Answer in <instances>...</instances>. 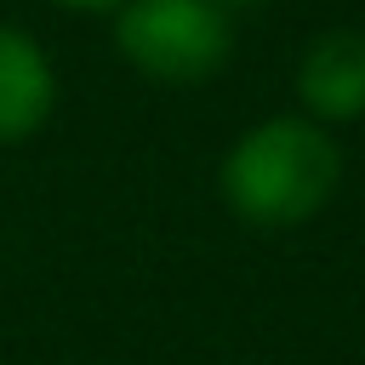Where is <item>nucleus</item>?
Segmentation results:
<instances>
[{
  "mask_svg": "<svg viewBox=\"0 0 365 365\" xmlns=\"http://www.w3.org/2000/svg\"><path fill=\"white\" fill-rule=\"evenodd\" d=\"M297 103L319 125L365 120V29H319L297 57Z\"/></svg>",
  "mask_w": 365,
  "mask_h": 365,
  "instance_id": "nucleus-3",
  "label": "nucleus"
},
{
  "mask_svg": "<svg viewBox=\"0 0 365 365\" xmlns=\"http://www.w3.org/2000/svg\"><path fill=\"white\" fill-rule=\"evenodd\" d=\"M46 6H63V11H86V17H97V11H114L120 0H46Z\"/></svg>",
  "mask_w": 365,
  "mask_h": 365,
  "instance_id": "nucleus-5",
  "label": "nucleus"
},
{
  "mask_svg": "<svg viewBox=\"0 0 365 365\" xmlns=\"http://www.w3.org/2000/svg\"><path fill=\"white\" fill-rule=\"evenodd\" d=\"M57 114V63L23 23H0V148L34 143Z\"/></svg>",
  "mask_w": 365,
  "mask_h": 365,
  "instance_id": "nucleus-4",
  "label": "nucleus"
},
{
  "mask_svg": "<svg viewBox=\"0 0 365 365\" xmlns=\"http://www.w3.org/2000/svg\"><path fill=\"white\" fill-rule=\"evenodd\" d=\"M342 188V143L331 125L308 114H268L245 125L222 165H217V194L234 222L257 234H285L314 222Z\"/></svg>",
  "mask_w": 365,
  "mask_h": 365,
  "instance_id": "nucleus-1",
  "label": "nucleus"
},
{
  "mask_svg": "<svg viewBox=\"0 0 365 365\" xmlns=\"http://www.w3.org/2000/svg\"><path fill=\"white\" fill-rule=\"evenodd\" d=\"M222 11H257V6H268V0H217Z\"/></svg>",
  "mask_w": 365,
  "mask_h": 365,
  "instance_id": "nucleus-6",
  "label": "nucleus"
},
{
  "mask_svg": "<svg viewBox=\"0 0 365 365\" xmlns=\"http://www.w3.org/2000/svg\"><path fill=\"white\" fill-rule=\"evenodd\" d=\"M114 51L154 86H205L234 57V11L217 0H120Z\"/></svg>",
  "mask_w": 365,
  "mask_h": 365,
  "instance_id": "nucleus-2",
  "label": "nucleus"
}]
</instances>
